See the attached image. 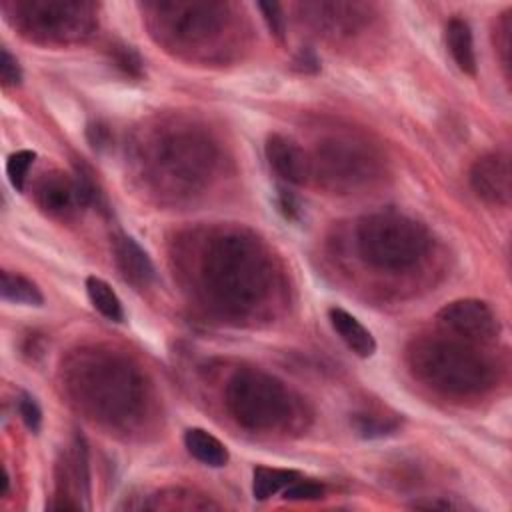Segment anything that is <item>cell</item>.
Wrapping results in <instances>:
<instances>
[{
  "mask_svg": "<svg viewBox=\"0 0 512 512\" xmlns=\"http://www.w3.org/2000/svg\"><path fill=\"white\" fill-rule=\"evenodd\" d=\"M276 280L266 246L244 228H214L196 246L194 284L206 306L240 318L262 306Z\"/></svg>",
  "mask_w": 512,
  "mask_h": 512,
  "instance_id": "obj_1",
  "label": "cell"
},
{
  "mask_svg": "<svg viewBox=\"0 0 512 512\" xmlns=\"http://www.w3.org/2000/svg\"><path fill=\"white\" fill-rule=\"evenodd\" d=\"M258 8H260V12H262V16H264V20H266V24H268V28H270V32H272L276 38L282 40V38H284V16H282L280 4H276V2H260Z\"/></svg>",
  "mask_w": 512,
  "mask_h": 512,
  "instance_id": "obj_30",
  "label": "cell"
},
{
  "mask_svg": "<svg viewBox=\"0 0 512 512\" xmlns=\"http://www.w3.org/2000/svg\"><path fill=\"white\" fill-rule=\"evenodd\" d=\"M0 78H2V84L6 88L18 86L22 82L20 64L6 48H2V52H0Z\"/></svg>",
  "mask_w": 512,
  "mask_h": 512,
  "instance_id": "obj_29",
  "label": "cell"
},
{
  "mask_svg": "<svg viewBox=\"0 0 512 512\" xmlns=\"http://www.w3.org/2000/svg\"><path fill=\"white\" fill-rule=\"evenodd\" d=\"M324 496V486L314 480L296 478L282 490L284 500H318Z\"/></svg>",
  "mask_w": 512,
  "mask_h": 512,
  "instance_id": "obj_26",
  "label": "cell"
},
{
  "mask_svg": "<svg viewBox=\"0 0 512 512\" xmlns=\"http://www.w3.org/2000/svg\"><path fill=\"white\" fill-rule=\"evenodd\" d=\"M136 164L154 194L178 200L206 186L216 150L206 132L176 120L154 126L142 136Z\"/></svg>",
  "mask_w": 512,
  "mask_h": 512,
  "instance_id": "obj_3",
  "label": "cell"
},
{
  "mask_svg": "<svg viewBox=\"0 0 512 512\" xmlns=\"http://www.w3.org/2000/svg\"><path fill=\"white\" fill-rule=\"evenodd\" d=\"M328 320L332 330L340 336V340L360 358H370L376 352V340L372 332L350 312L344 308L332 306L328 310Z\"/></svg>",
  "mask_w": 512,
  "mask_h": 512,
  "instance_id": "obj_16",
  "label": "cell"
},
{
  "mask_svg": "<svg viewBox=\"0 0 512 512\" xmlns=\"http://www.w3.org/2000/svg\"><path fill=\"white\" fill-rule=\"evenodd\" d=\"M62 382L72 404L108 428L126 430L144 412L142 374L112 350L82 348L74 352L62 366Z\"/></svg>",
  "mask_w": 512,
  "mask_h": 512,
  "instance_id": "obj_2",
  "label": "cell"
},
{
  "mask_svg": "<svg viewBox=\"0 0 512 512\" xmlns=\"http://www.w3.org/2000/svg\"><path fill=\"white\" fill-rule=\"evenodd\" d=\"M18 412L26 424V428L30 432H38L42 426V410L38 406V402L30 396V394H20L18 398Z\"/></svg>",
  "mask_w": 512,
  "mask_h": 512,
  "instance_id": "obj_27",
  "label": "cell"
},
{
  "mask_svg": "<svg viewBox=\"0 0 512 512\" xmlns=\"http://www.w3.org/2000/svg\"><path fill=\"white\" fill-rule=\"evenodd\" d=\"M150 8L156 32L168 46L178 50L210 46L228 18L226 4L218 2H158Z\"/></svg>",
  "mask_w": 512,
  "mask_h": 512,
  "instance_id": "obj_8",
  "label": "cell"
},
{
  "mask_svg": "<svg viewBox=\"0 0 512 512\" xmlns=\"http://www.w3.org/2000/svg\"><path fill=\"white\" fill-rule=\"evenodd\" d=\"M34 160H36V152H32V150H18V152H12L8 156V160H6V174H8L10 184L18 192L24 190V184H26V178H28V170L34 164Z\"/></svg>",
  "mask_w": 512,
  "mask_h": 512,
  "instance_id": "obj_25",
  "label": "cell"
},
{
  "mask_svg": "<svg viewBox=\"0 0 512 512\" xmlns=\"http://www.w3.org/2000/svg\"><path fill=\"white\" fill-rule=\"evenodd\" d=\"M224 404L232 420L250 432L278 430L294 414V398L288 388L258 368H240L230 376Z\"/></svg>",
  "mask_w": 512,
  "mask_h": 512,
  "instance_id": "obj_6",
  "label": "cell"
},
{
  "mask_svg": "<svg viewBox=\"0 0 512 512\" xmlns=\"http://www.w3.org/2000/svg\"><path fill=\"white\" fill-rule=\"evenodd\" d=\"M510 32H512V18H510V12L502 14L498 26H496V46H498V52H500V58H502V64L504 68L508 70L510 68Z\"/></svg>",
  "mask_w": 512,
  "mask_h": 512,
  "instance_id": "obj_28",
  "label": "cell"
},
{
  "mask_svg": "<svg viewBox=\"0 0 512 512\" xmlns=\"http://www.w3.org/2000/svg\"><path fill=\"white\" fill-rule=\"evenodd\" d=\"M270 168L288 184L302 186L310 180V154L284 134H270L264 144Z\"/></svg>",
  "mask_w": 512,
  "mask_h": 512,
  "instance_id": "obj_13",
  "label": "cell"
},
{
  "mask_svg": "<svg viewBox=\"0 0 512 512\" xmlns=\"http://www.w3.org/2000/svg\"><path fill=\"white\" fill-rule=\"evenodd\" d=\"M358 256L374 270L404 272L430 250L426 226L398 210L372 212L356 226Z\"/></svg>",
  "mask_w": 512,
  "mask_h": 512,
  "instance_id": "obj_5",
  "label": "cell"
},
{
  "mask_svg": "<svg viewBox=\"0 0 512 512\" xmlns=\"http://www.w3.org/2000/svg\"><path fill=\"white\" fill-rule=\"evenodd\" d=\"M306 12H312L316 22L328 26V30H338L340 26L350 28L358 16H364L360 4H344V2H320V4H304Z\"/></svg>",
  "mask_w": 512,
  "mask_h": 512,
  "instance_id": "obj_20",
  "label": "cell"
},
{
  "mask_svg": "<svg viewBox=\"0 0 512 512\" xmlns=\"http://www.w3.org/2000/svg\"><path fill=\"white\" fill-rule=\"evenodd\" d=\"M116 62L128 72L138 76L140 74V58L136 56V52H132L130 48H122L116 52Z\"/></svg>",
  "mask_w": 512,
  "mask_h": 512,
  "instance_id": "obj_32",
  "label": "cell"
},
{
  "mask_svg": "<svg viewBox=\"0 0 512 512\" xmlns=\"http://www.w3.org/2000/svg\"><path fill=\"white\" fill-rule=\"evenodd\" d=\"M412 508H424V510H464L466 504L456 502L448 496H440L436 500H418L412 504Z\"/></svg>",
  "mask_w": 512,
  "mask_h": 512,
  "instance_id": "obj_31",
  "label": "cell"
},
{
  "mask_svg": "<svg viewBox=\"0 0 512 512\" xmlns=\"http://www.w3.org/2000/svg\"><path fill=\"white\" fill-rule=\"evenodd\" d=\"M0 292H2V298L8 302L26 304V306H42L44 304V296H42L40 288L32 280H28L26 276L16 274V272H8V270L2 272Z\"/></svg>",
  "mask_w": 512,
  "mask_h": 512,
  "instance_id": "obj_22",
  "label": "cell"
},
{
  "mask_svg": "<svg viewBox=\"0 0 512 512\" xmlns=\"http://www.w3.org/2000/svg\"><path fill=\"white\" fill-rule=\"evenodd\" d=\"M406 362L418 382L444 396L468 398L494 384V364L480 346L442 332L414 338Z\"/></svg>",
  "mask_w": 512,
  "mask_h": 512,
  "instance_id": "obj_4",
  "label": "cell"
},
{
  "mask_svg": "<svg viewBox=\"0 0 512 512\" xmlns=\"http://www.w3.org/2000/svg\"><path fill=\"white\" fill-rule=\"evenodd\" d=\"M114 262L126 282L144 288L154 280V264L142 246L126 234L114 238Z\"/></svg>",
  "mask_w": 512,
  "mask_h": 512,
  "instance_id": "obj_15",
  "label": "cell"
},
{
  "mask_svg": "<svg viewBox=\"0 0 512 512\" xmlns=\"http://www.w3.org/2000/svg\"><path fill=\"white\" fill-rule=\"evenodd\" d=\"M90 494L88 450L82 438H74L70 450L62 454L56 464V502L50 508L56 510H82V498Z\"/></svg>",
  "mask_w": 512,
  "mask_h": 512,
  "instance_id": "obj_11",
  "label": "cell"
},
{
  "mask_svg": "<svg viewBox=\"0 0 512 512\" xmlns=\"http://www.w3.org/2000/svg\"><path fill=\"white\" fill-rule=\"evenodd\" d=\"M436 324L442 334L478 346L492 342L500 334V322L494 310L476 298L448 302L438 310Z\"/></svg>",
  "mask_w": 512,
  "mask_h": 512,
  "instance_id": "obj_10",
  "label": "cell"
},
{
  "mask_svg": "<svg viewBox=\"0 0 512 512\" xmlns=\"http://www.w3.org/2000/svg\"><path fill=\"white\" fill-rule=\"evenodd\" d=\"M354 428L364 438H378V436L392 434L398 428V420L390 416H380V414H356Z\"/></svg>",
  "mask_w": 512,
  "mask_h": 512,
  "instance_id": "obj_24",
  "label": "cell"
},
{
  "mask_svg": "<svg viewBox=\"0 0 512 512\" xmlns=\"http://www.w3.org/2000/svg\"><path fill=\"white\" fill-rule=\"evenodd\" d=\"M106 128L102 126V124H92V126H88V138H90V142H92V146L94 148H102L104 144H106Z\"/></svg>",
  "mask_w": 512,
  "mask_h": 512,
  "instance_id": "obj_33",
  "label": "cell"
},
{
  "mask_svg": "<svg viewBox=\"0 0 512 512\" xmlns=\"http://www.w3.org/2000/svg\"><path fill=\"white\" fill-rule=\"evenodd\" d=\"M382 172L378 150L356 136H330L310 154V178L334 194H350L370 186Z\"/></svg>",
  "mask_w": 512,
  "mask_h": 512,
  "instance_id": "obj_7",
  "label": "cell"
},
{
  "mask_svg": "<svg viewBox=\"0 0 512 512\" xmlns=\"http://www.w3.org/2000/svg\"><path fill=\"white\" fill-rule=\"evenodd\" d=\"M296 64H302L300 68L304 70V72H308V66H312V70H318V60L314 58V54L312 52H300V58L296 60Z\"/></svg>",
  "mask_w": 512,
  "mask_h": 512,
  "instance_id": "obj_34",
  "label": "cell"
},
{
  "mask_svg": "<svg viewBox=\"0 0 512 512\" xmlns=\"http://www.w3.org/2000/svg\"><path fill=\"white\" fill-rule=\"evenodd\" d=\"M446 46L456 62V66L464 72L474 76L476 74V54L472 42L470 24L462 18H452L446 24Z\"/></svg>",
  "mask_w": 512,
  "mask_h": 512,
  "instance_id": "obj_18",
  "label": "cell"
},
{
  "mask_svg": "<svg viewBox=\"0 0 512 512\" xmlns=\"http://www.w3.org/2000/svg\"><path fill=\"white\" fill-rule=\"evenodd\" d=\"M18 28L44 42H70L90 34L92 4L74 0H22L14 4Z\"/></svg>",
  "mask_w": 512,
  "mask_h": 512,
  "instance_id": "obj_9",
  "label": "cell"
},
{
  "mask_svg": "<svg viewBox=\"0 0 512 512\" xmlns=\"http://www.w3.org/2000/svg\"><path fill=\"white\" fill-rule=\"evenodd\" d=\"M36 202L52 216H68L82 206L74 176L70 178L62 172H50L40 178L36 184Z\"/></svg>",
  "mask_w": 512,
  "mask_h": 512,
  "instance_id": "obj_14",
  "label": "cell"
},
{
  "mask_svg": "<svg viewBox=\"0 0 512 512\" xmlns=\"http://www.w3.org/2000/svg\"><path fill=\"white\" fill-rule=\"evenodd\" d=\"M470 186L474 194L492 206H508L512 198L510 158L504 152L480 156L470 168Z\"/></svg>",
  "mask_w": 512,
  "mask_h": 512,
  "instance_id": "obj_12",
  "label": "cell"
},
{
  "mask_svg": "<svg viewBox=\"0 0 512 512\" xmlns=\"http://www.w3.org/2000/svg\"><path fill=\"white\" fill-rule=\"evenodd\" d=\"M184 446L192 458L212 468L226 466L230 458L228 448L204 428H188L184 432Z\"/></svg>",
  "mask_w": 512,
  "mask_h": 512,
  "instance_id": "obj_17",
  "label": "cell"
},
{
  "mask_svg": "<svg viewBox=\"0 0 512 512\" xmlns=\"http://www.w3.org/2000/svg\"><path fill=\"white\" fill-rule=\"evenodd\" d=\"M300 474L296 470L288 468H268V466H256L252 470V496L256 500H268L274 494L282 492L288 484H292Z\"/></svg>",
  "mask_w": 512,
  "mask_h": 512,
  "instance_id": "obj_19",
  "label": "cell"
},
{
  "mask_svg": "<svg viewBox=\"0 0 512 512\" xmlns=\"http://www.w3.org/2000/svg\"><path fill=\"white\" fill-rule=\"evenodd\" d=\"M86 294L90 304L108 320L112 322H122L124 320V308L118 298V294L112 290V286L98 278V276H88L86 278Z\"/></svg>",
  "mask_w": 512,
  "mask_h": 512,
  "instance_id": "obj_21",
  "label": "cell"
},
{
  "mask_svg": "<svg viewBox=\"0 0 512 512\" xmlns=\"http://www.w3.org/2000/svg\"><path fill=\"white\" fill-rule=\"evenodd\" d=\"M154 502H144L142 508H164V510H198V508H212L214 504L210 502H196L194 494L182 492V490H172L170 494L158 492L152 496Z\"/></svg>",
  "mask_w": 512,
  "mask_h": 512,
  "instance_id": "obj_23",
  "label": "cell"
},
{
  "mask_svg": "<svg viewBox=\"0 0 512 512\" xmlns=\"http://www.w3.org/2000/svg\"><path fill=\"white\" fill-rule=\"evenodd\" d=\"M8 488H10V476H8V470L4 468V478H2V496L8 494Z\"/></svg>",
  "mask_w": 512,
  "mask_h": 512,
  "instance_id": "obj_35",
  "label": "cell"
}]
</instances>
